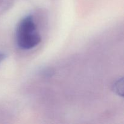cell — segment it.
<instances>
[{
  "instance_id": "3",
  "label": "cell",
  "mask_w": 124,
  "mask_h": 124,
  "mask_svg": "<svg viewBox=\"0 0 124 124\" xmlns=\"http://www.w3.org/2000/svg\"><path fill=\"white\" fill-rule=\"evenodd\" d=\"M6 56L4 54H3V53H0V62H1L6 58Z\"/></svg>"
},
{
  "instance_id": "2",
  "label": "cell",
  "mask_w": 124,
  "mask_h": 124,
  "mask_svg": "<svg viewBox=\"0 0 124 124\" xmlns=\"http://www.w3.org/2000/svg\"><path fill=\"white\" fill-rule=\"evenodd\" d=\"M123 79L122 78L121 79L118 80L115 84L113 86V90L117 94L123 96Z\"/></svg>"
},
{
  "instance_id": "1",
  "label": "cell",
  "mask_w": 124,
  "mask_h": 124,
  "mask_svg": "<svg viewBox=\"0 0 124 124\" xmlns=\"http://www.w3.org/2000/svg\"><path fill=\"white\" fill-rule=\"evenodd\" d=\"M16 38L18 46L23 50L31 49L40 43L41 36L36 31V25L31 16H27L19 22Z\"/></svg>"
}]
</instances>
